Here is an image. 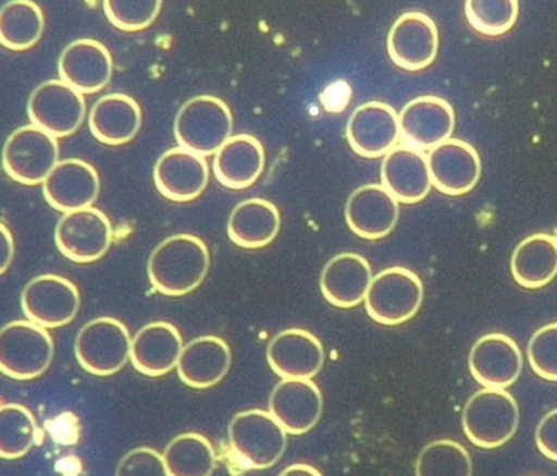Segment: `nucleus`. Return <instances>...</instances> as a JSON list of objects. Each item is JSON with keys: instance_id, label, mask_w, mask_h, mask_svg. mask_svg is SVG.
Instances as JSON below:
<instances>
[{"instance_id": "obj_1", "label": "nucleus", "mask_w": 557, "mask_h": 476, "mask_svg": "<svg viewBox=\"0 0 557 476\" xmlns=\"http://www.w3.org/2000/svg\"><path fill=\"white\" fill-rule=\"evenodd\" d=\"M211 266V255L205 240L191 234H178L163 240L149 258L147 272L150 284L160 294L182 297L205 281Z\"/></svg>"}, {"instance_id": "obj_2", "label": "nucleus", "mask_w": 557, "mask_h": 476, "mask_svg": "<svg viewBox=\"0 0 557 476\" xmlns=\"http://www.w3.org/2000/svg\"><path fill=\"white\" fill-rule=\"evenodd\" d=\"M234 117L224 100L214 95H199L180 108L175 118L178 147L198 156H215L232 137Z\"/></svg>"}, {"instance_id": "obj_3", "label": "nucleus", "mask_w": 557, "mask_h": 476, "mask_svg": "<svg viewBox=\"0 0 557 476\" xmlns=\"http://www.w3.org/2000/svg\"><path fill=\"white\" fill-rule=\"evenodd\" d=\"M461 425L476 448H503L519 429V405L507 390H480L465 405Z\"/></svg>"}, {"instance_id": "obj_4", "label": "nucleus", "mask_w": 557, "mask_h": 476, "mask_svg": "<svg viewBox=\"0 0 557 476\" xmlns=\"http://www.w3.org/2000/svg\"><path fill=\"white\" fill-rule=\"evenodd\" d=\"M54 357V341L46 328L15 320L0 328V374L15 380L42 376Z\"/></svg>"}, {"instance_id": "obj_5", "label": "nucleus", "mask_w": 557, "mask_h": 476, "mask_svg": "<svg viewBox=\"0 0 557 476\" xmlns=\"http://www.w3.org/2000/svg\"><path fill=\"white\" fill-rule=\"evenodd\" d=\"M228 442L245 467L267 471L274 467L284 455L287 432L270 412L248 410L232 419Z\"/></svg>"}, {"instance_id": "obj_6", "label": "nucleus", "mask_w": 557, "mask_h": 476, "mask_svg": "<svg viewBox=\"0 0 557 476\" xmlns=\"http://www.w3.org/2000/svg\"><path fill=\"white\" fill-rule=\"evenodd\" d=\"M424 285L411 269L395 266L383 269L370 282L366 295L367 314L386 327L411 320L422 305Z\"/></svg>"}, {"instance_id": "obj_7", "label": "nucleus", "mask_w": 557, "mask_h": 476, "mask_svg": "<svg viewBox=\"0 0 557 476\" xmlns=\"http://www.w3.org/2000/svg\"><path fill=\"white\" fill-rule=\"evenodd\" d=\"M131 343L133 338L123 321L111 317L94 318L78 331L75 357L88 374L113 376L131 359Z\"/></svg>"}, {"instance_id": "obj_8", "label": "nucleus", "mask_w": 557, "mask_h": 476, "mask_svg": "<svg viewBox=\"0 0 557 476\" xmlns=\"http://www.w3.org/2000/svg\"><path fill=\"white\" fill-rule=\"evenodd\" d=\"M58 163V139L33 124L13 131L3 144V170L13 182L22 185L45 182Z\"/></svg>"}, {"instance_id": "obj_9", "label": "nucleus", "mask_w": 557, "mask_h": 476, "mask_svg": "<svg viewBox=\"0 0 557 476\" xmlns=\"http://www.w3.org/2000/svg\"><path fill=\"white\" fill-rule=\"evenodd\" d=\"M28 118L33 126L55 139L72 136L82 126L87 113L84 95L62 81L42 82L28 98Z\"/></svg>"}, {"instance_id": "obj_10", "label": "nucleus", "mask_w": 557, "mask_h": 476, "mask_svg": "<svg viewBox=\"0 0 557 476\" xmlns=\"http://www.w3.org/2000/svg\"><path fill=\"white\" fill-rule=\"evenodd\" d=\"M81 308L77 285L58 274L32 279L22 292V310L26 320L38 327L59 328L74 321Z\"/></svg>"}, {"instance_id": "obj_11", "label": "nucleus", "mask_w": 557, "mask_h": 476, "mask_svg": "<svg viewBox=\"0 0 557 476\" xmlns=\"http://www.w3.org/2000/svg\"><path fill=\"white\" fill-rule=\"evenodd\" d=\"M59 252L74 263H94L107 255L113 243V225L100 209L67 212L54 232Z\"/></svg>"}, {"instance_id": "obj_12", "label": "nucleus", "mask_w": 557, "mask_h": 476, "mask_svg": "<svg viewBox=\"0 0 557 476\" xmlns=\"http://www.w3.org/2000/svg\"><path fill=\"white\" fill-rule=\"evenodd\" d=\"M346 137L357 156L366 159L385 157L401 139L398 113L383 101L360 105L347 121Z\"/></svg>"}, {"instance_id": "obj_13", "label": "nucleus", "mask_w": 557, "mask_h": 476, "mask_svg": "<svg viewBox=\"0 0 557 476\" xmlns=\"http://www.w3.org/2000/svg\"><path fill=\"white\" fill-rule=\"evenodd\" d=\"M389 59L405 71L429 68L437 58L438 29L422 12H406L393 23L386 39Z\"/></svg>"}, {"instance_id": "obj_14", "label": "nucleus", "mask_w": 557, "mask_h": 476, "mask_svg": "<svg viewBox=\"0 0 557 476\" xmlns=\"http://www.w3.org/2000/svg\"><path fill=\"white\" fill-rule=\"evenodd\" d=\"M399 136L406 146L416 150H432L451 139L455 130V111L441 97H418L405 105L398 113Z\"/></svg>"}, {"instance_id": "obj_15", "label": "nucleus", "mask_w": 557, "mask_h": 476, "mask_svg": "<svg viewBox=\"0 0 557 476\" xmlns=\"http://www.w3.org/2000/svg\"><path fill=\"white\" fill-rule=\"evenodd\" d=\"M468 364L471 376L481 387L506 390L512 387L522 374V351L507 334H484L471 347Z\"/></svg>"}, {"instance_id": "obj_16", "label": "nucleus", "mask_w": 557, "mask_h": 476, "mask_svg": "<svg viewBox=\"0 0 557 476\" xmlns=\"http://www.w3.org/2000/svg\"><path fill=\"white\" fill-rule=\"evenodd\" d=\"M432 186L448 196L470 193L481 179V159L471 144L448 139L429 150Z\"/></svg>"}, {"instance_id": "obj_17", "label": "nucleus", "mask_w": 557, "mask_h": 476, "mask_svg": "<svg viewBox=\"0 0 557 476\" xmlns=\"http://www.w3.org/2000/svg\"><path fill=\"white\" fill-rule=\"evenodd\" d=\"M100 176L94 166L81 159L59 162L42 182L46 202L55 211L74 212L91 208L100 195Z\"/></svg>"}, {"instance_id": "obj_18", "label": "nucleus", "mask_w": 557, "mask_h": 476, "mask_svg": "<svg viewBox=\"0 0 557 476\" xmlns=\"http://www.w3.org/2000/svg\"><path fill=\"white\" fill-rule=\"evenodd\" d=\"M153 180L160 195L170 202H193L199 198L208 186V160L191 150L173 147L157 160Z\"/></svg>"}, {"instance_id": "obj_19", "label": "nucleus", "mask_w": 557, "mask_h": 476, "mask_svg": "<svg viewBox=\"0 0 557 476\" xmlns=\"http://www.w3.org/2000/svg\"><path fill=\"white\" fill-rule=\"evenodd\" d=\"M59 75L69 87L82 95L103 90L113 77V58L97 39H77L62 51Z\"/></svg>"}, {"instance_id": "obj_20", "label": "nucleus", "mask_w": 557, "mask_h": 476, "mask_svg": "<svg viewBox=\"0 0 557 476\" xmlns=\"http://www.w3.org/2000/svg\"><path fill=\"white\" fill-rule=\"evenodd\" d=\"M323 396L310 379H284L274 387L270 413L287 435L301 436L318 425Z\"/></svg>"}, {"instance_id": "obj_21", "label": "nucleus", "mask_w": 557, "mask_h": 476, "mask_svg": "<svg viewBox=\"0 0 557 476\" xmlns=\"http://www.w3.org/2000/svg\"><path fill=\"white\" fill-rule=\"evenodd\" d=\"M268 363L282 379H311L324 364L321 341L300 328L281 331L268 346Z\"/></svg>"}, {"instance_id": "obj_22", "label": "nucleus", "mask_w": 557, "mask_h": 476, "mask_svg": "<svg viewBox=\"0 0 557 476\" xmlns=\"http://www.w3.org/2000/svg\"><path fill=\"white\" fill-rule=\"evenodd\" d=\"M380 176L383 188L403 205L422 202L432 188L428 157L408 146H396L383 157Z\"/></svg>"}, {"instance_id": "obj_23", "label": "nucleus", "mask_w": 557, "mask_h": 476, "mask_svg": "<svg viewBox=\"0 0 557 476\" xmlns=\"http://www.w3.org/2000/svg\"><path fill=\"white\" fill-rule=\"evenodd\" d=\"M399 203L382 185H363L347 199L346 222L357 237L380 240L398 224Z\"/></svg>"}, {"instance_id": "obj_24", "label": "nucleus", "mask_w": 557, "mask_h": 476, "mask_svg": "<svg viewBox=\"0 0 557 476\" xmlns=\"http://www.w3.org/2000/svg\"><path fill=\"white\" fill-rule=\"evenodd\" d=\"M183 347V338L175 325L153 321L133 338L131 363L144 376H165L178 366Z\"/></svg>"}, {"instance_id": "obj_25", "label": "nucleus", "mask_w": 557, "mask_h": 476, "mask_svg": "<svg viewBox=\"0 0 557 476\" xmlns=\"http://www.w3.org/2000/svg\"><path fill=\"white\" fill-rule=\"evenodd\" d=\"M372 279V266L363 256L339 253L326 263L321 272V294L334 307H357L366 301Z\"/></svg>"}, {"instance_id": "obj_26", "label": "nucleus", "mask_w": 557, "mask_h": 476, "mask_svg": "<svg viewBox=\"0 0 557 476\" xmlns=\"http://www.w3.org/2000/svg\"><path fill=\"white\" fill-rule=\"evenodd\" d=\"M267 166V152L260 139L251 134L232 136L214 156V175L231 190L250 188Z\"/></svg>"}, {"instance_id": "obj_27", "label": "nucleus", "mask_w": 557, "mask_h": 476, "mask_svg": "<svg viewBox=\"0 0 557 476\" xmlns=\"http://www.w3.org/2000/svg\"><path fill=\"white\" fill-rule=\"evenodd\" d=\"M231 364V347L222 338L201 337L183 347L176 370L191 389H211L224 380Z\"/></svg>"}, {"instance_id": "obj_28", "label": "nucleus", "mask_w": 557, "mask_h": 476, "mask_svg": "<svg viewBox=\"0 0 557 476\" xmlns=\"http://www.w3.org/2000/svg\"><path fill=\"white\" fill-rule=\"evenodd\" d=\"M143 111L129 95L110 94L91 108L88 126L95 139L107 146H123L139 133Z\"/></svg>"}, {"instance_id": "obj_29", "label": "nucleus", "mask_w": 557, "mask_h": 476, "mask_svg": "<svg viewBox=\"0 0 557 476\" xmlns=\"http://www.w3.org/2000/svg\"><path fill=\"white\" fill-rule=\"evenodd\" d=\"M278 231L281 215L276 205L267 199H245L228 218V239L240 248H263L277 237Z\"/></svg>"}, {"instance_id": "obj_30", "label": "nucleus", "mask_w": 557, "mask_h": 476, "mask_svg": "<svg viewBox=\"0 0 557 476\" xmlns=\"http://www.w3.org/2000/svg\"><path fill=\"white\" fill-rule=\"evenodd\" d=\"M510 269L522 288H545L557 276L556 235L533 234L522 240L513 249Z\"/></svg>"}, {"instance_id": "obj_31", "label": "nucleus", "mask_w": 557, "mask_h": 476, "mask_svg": "<svg viewBox=\"0 0 557 476\" xmlns=\"http://www.w3.org/2000/svg\"><path fill=\"white\" fill-rule=\"evenodd\" d=\"M45 15L29 0H13L0 9V45L12 51H25L41 39Z\"/></svg>"}, {"instance_id": "obj_32", "label": "nucleus", "mask_w": 557, "mask_h": 476, "mask_svg": "<svg viewBox=\"0 0 557 476\" xmlns=\"http://www.w3.org/2000/svg\"><path fill=\"white\" fill-rule=\"evenodd\" d=\"M162 457L169 476H211L218 467L214 446L196 432L176 436Z\"/></svg>"}, {"instance_id": "obj_33", "label": "nucleus", "mask_w": 557, "mask_h": 476, "mask_svg": "<svg viewBox=\"0 0 557 476\" xmlns=\"http://www.w3.org/2000/svg\"><path fill=\"white\" fill-rule=\"evenodd\" d=\"M36 442V419L23 405L0 406V459L15 461L32 451Z\"/></svg>"}, {"instance_id": "obj_34", "label": "nucleus", "mask_w": 557, "mask_h": 476, "mask_svg": "<svg viewBox=\"0 0 557 476\" xmlns=\"http://www.w3.org/2000/svg\"><path fill=\"white\" fill-rule=\"evenodd\" d=\"M416 476H473V461L460 442L438 439L422 449Z\"/></svg>"}, {"instance_id": "obj_35", "label": "nucleus", "mask_w": 557, "mask_h": 476, "mask_svg": "<svg viewBox=\"0 0 557 476\" xmlns=\"http://www.w3.org/2000/svg\"><path fill=\"white\" fill-rule=\"evenodd\" d=\"M468 23L481 35L500 36L519 19L517 0H468L465 3Z\"/></svg>"}, {"instance_id": "obj_36", "label": "nucleus", "mask_w": 557, "mask_h": 476, "mask_svg": "<svg viewBox=\"0 0 557 476\" xmlns=\"http://www.w3.org/2000/svg\"><path fill=\"white\" fill-rule=\"evenodd\" d=\"M104 15L123 32H140L152 25L162 10L160 0H107Z\"/></svg>"}, {"instance_id": "obj_37", "label": "nucleus", "mask_w": 557, "mask_h": 476, "mask_svg": "<svg viewBox=\"0 0 557 476\" xmlns=\"http://www.w3.org/2000/svg\"><path fill=\"white\" fill-rule=\"evenodd\" d=\"M527 354L536 376L557 382V321L540 328L533 334Z\"/></svg>"}, {"instance_id": "obj_38", "label": "nucleus", "mask_w": 557, "mask_h": 476, "mask_svg": "<svg viewBox=\"0 0 557 476\" xmlns=\"http://www.w3.org/2000/svg\"><path fill=\"white\" fill-rule=\"evenodd\" d=\"M116 476H169V472L160 452L150 448H137L121 459Z\"/></svg>"}, {"instance_id": "obj_39", "label": "nucleus", "mask_w": 557, "mask_h": 476, "mask_svg": "<svg viewBox=\"0 0 557 476\" xmlns=\"http://www.w3.org/2000/svg\"><path fill=\"white\" fill-rule=\"evenodd\" d=\"M535 439L540 452L549 461L557 462V408L543 416Z\"/></svg>"}, {"instance_id": "obj_40", "label": "nucleus", "mask_w": 557, "mask_h": 476, "mask_svg": "<svg viewBox=\"0 0 557 476\" xmlns=\"http://www.w3.org/2000/svg\"><path fill=\"white\" fill-rule=\"evenodd\" d=\"M350 98H352V88L349 87L347 82L337 81L327 85L326 90L321 94V103L327 111L337 114L346 110Z\"/></svg>"}, {"instance_id": "obj_41", "label": "nucleus", "mask_w": 557, "mask_h": 476, "mask_svg": "<svg viewBox=\"0 0 557 476\" xmlns=\"http://www.w3.org/2000/svg\"><path fill=\"white\" fill-rule=\"evenodd\" d=\"M13 256H15V240L9 228L0 222V274L10 268Z\"/></svg>"}, {"instance_id": "obj_42", "label": "nucleus", "mask_w": 557, "mask_h": 476, "mask_svg": "<svg viewBox=\"0 0 557 476\" xmlns=\"http://www.w3.org/2000/svg\"><path fill=\"white\" fill-rule=\"evenodd\" d=\"M277 476H323L318 468L307 464H294L284 468Z\"/></svg>"}]
</instances>
